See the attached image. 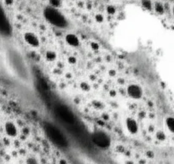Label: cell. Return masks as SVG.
Here are the masks:
<instances>
[{"label":"cell","mask_w":174,"mask_h":164,"mask_svg":"<svg viewBox=\"0 0 174 164\" xmlns=\"http://www.w3.org/2000/svg\"><path fill=\"white\" fill-rule=\"evenodd\" d=\"M44 16L48 21L49 23L53 25L55 28L63 29L68 26V21L66 17L60 12L57 8L55 7H46L44 10Z\"/></svg>","instance_id":"cell-1"},{"label":"cell","mask_w":174,"mask_h":164,"mask_svg":"<svg viewBox=\"0 0 174 164\" xmlns=\"http://www.w3.org/2000/svg\"><path fill=\"white\" fill-rule=\"evenodd\" d=\"M11 63L13 64L14 70L16 71L17 75L24 80H28L29 79V72L27 67V63L24 61L23 57L20 53L17 51H13L10 54Z\"/></svg>","instance_id":"cell-2"},{"label":"cell","mask_w":174,"mask_h":164,"mask_svg":"<svg viewBox=\"0 0 174 164\" xmlns=\"http://www.w3.org/2000/svg\"><path fill=\"white\" fill-rule=\"evenodd\" d=\"M44 130L49 137V139L51 140L52 143L60 147H67L68 145V142L64 134L60 131L58 128L51 123H45Z\"/></svg>","instance_id":"cell-3"},{"label":"cell","mask_w":174,"mask_h":164,"mask_svg":"<svg viewBox=\"0 0 174 164\" xmlns=\"http://www.w3.org/2000/svg\"><path fill=\"white\" fill-rule=\"evenodd\" d=\"M91 139L94 144L101 149H107L110 146L111 139L109 135L103 131H96L91 135Z\"/></svg>","instance_id":"cell-4"},{"label":"cell","mask_w":174,"mask_h":164,"mask_svg":"<svg viewBox=\"0 0 174 164\" xmlns=\"http://www.w3.org/2000/svg\"><path fill=\"white\" fill-rule=\"evenodd\" d=\"M55 112L60 119H62L67 123L72 124L75 120V116L74 115V113L72 112L67 107L64 106L62 104H58L57 106H55Z\"/></svg>","instance_id":"cell-5"},{"label":"cell","mask_w":174,"mask_h":164,"mask_svg":"<svg viewBox=\"0 0 174 164\" xmlns=\"http://www.w3.org/2000/svg\"><path fill=\"white\" fill-rule=\"evenodd\" d=\"M127 95L130 97V98L138 100L140 99L143 95V91L142 88L138 84H130L127 86Z\"/></svg>","instance_id":"cell-6"},{"label":"cell","mask_w":174,"mask_h":164,"mask_svg":"<svg viewBox=\"0 0 174 164\" xmlns=\"http://www.w3.org/2000/svg\"><path fill=\"white\" fill-rule=\"evenodd\" d=\"M23 39L25 40V42L30 45L31 47L33 48H37L40 45V38L38 37L37 34H35L34 32H27L24 33Z\"/></svg>","instance_id":"cell-7"},{"label":"cell","mask_w":174,"mask_h":164,"mask_svg":"<svg viewBox=\"0 0 174 164\" xmlns=\"http://www.w3.org/2000/svg\"><path fill=\"white\" fill-rule=\"evenodd\" d=\"M126 126H127L128 132L131 134H137L138 132V121L135 120L134 118H131V117L127 118Z\"/></svg>","instance_id":"cell-8"},{"label":"cell","mask_w":174,"mask_h":164,"mask_svg":"<svg viewBox=\"0 0 174 164\" xmlns=\"http://www.w3.org/2000/svg\"><path fill=\"white\" fill-rule=\"evenodd\" d=\"M4 131L9 137L15 138L18 134V129L13 121H7L4 124Z\"/></svg>","instance_id":"cell-9"},{"label":"cell","mask_w":174,"mask_h":164,"mask_svg":"<svg viewBox=\"0 0 174 164\" xmlns=\"http://www.w3.org/2000/svg\"><path fill=\"white\" fill-rule=\"evenodd\" d=\"M65 41L68 45H70L72 47H77L79 46L80 44L79 39L77 35L74 34V33H68L65 37Z\"/></svg>","instance_id":"cell-10"},{"label":"cell","mask_w":174,"mask_h":164,"mask_svg":"<svg viewBox=\"0 0 174 164\" xmlns=\"http://www.w3.org/2000/svg\"><path fill=\"white\" fill-rule=\"evenodd\" d=\"M7 26H8V21L6 19L4 10H2L1 6H0V28H3L4 29H5L7 28Z\"/></svg>","instance_id":"cell-11"},{"label":"cell","mask_w":174,"mask_h":164,"mask_svg":"<svg viewBox=\"0 0 174 164\" xmlns=\"http://www.w3.org/2000/svg\"><path fill=\"white\" fill-rule=\"evenodd\" d=\"M166 125L167 128L170 130V132L174 133V117L168 116L166 119Z\"/></svg>","instance_id":"cell-12"},{"label":"cell","mask_w":174,"mask_h":164,"mask_svg":"<svg viewBox=\"0 0 174 164\" xmlns=\"http://www.w3.org/2000/svg\"><path fill=\"white\" fill-rule=\"evenodd\" d=\"M45 58L49 62H53L56 59V53L54 51L49 50L45 52Z\"/></svg>","instance_id":"cell-13"},{"label":"cell","mask_w":174,"mask_h":164,"mask_svg":"<svg viewBox=\"0 0 174 164\" xmlns=\"http://www.w3.org/2000/svg\"><path fill=\"white\" fill-rule=\"evenodd\" d=\"M154 9H155V11L159 13V14H163L164 13V6L161 3H156L155 6H154Z\"/></svg>","instance_id":"cell-14"},{"label":"cell","mask_w":174,"mask_h":164,"mask_svg":"<svg viewBox=\"0 0 174 164\" xmlns=\"http://www.w3.org/2000/svg\"><path fill=\"white\" fill-rule=\"evenodd\" d=\"M142 6L147 10H151L152 9V3L150 0H142Z\"/></svg>","instance_id":"cell-15"},{"label":"cell","mask_w":174,"mask_h":164,"mask_svg":"<svg viewBox=\"0 0 174 164\" xmlns=\"http://www.w3.org/2000/svg\"><path fill=\"white\" fill-rule=\"evenodd\" d=\"M49 1H50V4L52 7H55V8H58L62 4L61 0H49Z\"/></svg>","instance_id":"cell-16"},{"label":"cell","mask_w":174,"mask_h":164,"mask_svg":"<svg viewBox=\"0 0 174 164\" xmlns=\"http://www.w3.org/2000/svg\"><path fill=\"white\" fill-rule=\"evenodd\" d=\"M27 164H40L39 163V161L36 159L35 157H28V159H27Z\"/></svg>","instance_id":"cell-17"},{"label":"cell","mask_w":174,"mask_h":164,"mask_svg":"<svg viewBox=\"0 0 174 164\" xmlns=\"http://www.w3.org/2000/svg\"><path fill=\"white\" fill-rule=\"evenodd\" d=\"M80 87H81V89H82L83 91H85V92L90 91V86L87 84L86 82H82V83L80 84Z\"/></svg>","instance_id":"cell-18"},{"label":"cell","mask_w":174,"mask_h":164,"mask_svg":"<svg viewBox=\"0 0 174 164\" xmlns=\"http://www.w3.org/2000/svg\"><path fill=\"white\" fill-rule=\"evenodd\" d=\"M91 47L92 50H95V51H97L100 48V45H99L98 43H96L95 41H92L91 43Z\"/></svg>","instance_id":"cell-19"},{"label":"cell","mask_w":174,"mask_h":164,"mask_svg":"<svg viewBox=\"0 0 174 164\" xmlns=\"http://www.w3.org/2000/svg\"><path fill=\"white\" fill-rule=\"evenodd\" d=\"M107 11L108 14H110V15H114V14L115 13V7H113V6H108V7H107Z\"/></svg>","instance_id":"cell-20"},{"label":"cell","mask_w":174,"mask_h":164,"mask_svg":"<svg viewBox=\"0 0 174 164\" xmlns=\"http://www.w3.org/2000/svg\"><path fill=\"white\" fill-rule=\"evenodd\" d=\"M67 60H68V63L70 64H75L77 63V59L74 56H69Z\"/></svg>","instance_id":"cell-21"},{"label":"cell","mask_w":174,"mask_h":164,"mask_svg":"<svg viewBox=\"0 0 174 164\" xmlns=\"http://www.w3.org/2000/svg\"><path fill=\"white\" fill-rule=\"evenodd\" d=\"M96 20L97 22H103V16L101 15H96Z\"/></svg>","instance_id":"cell-22"},{"label":"cell","mask_w":174,"mask_h":164,"mask_svg":"<svg viewBox=\"0 0 174 164\" xmlns=\"http://www.w3.org/2000/svg\"><path fill=\"white\" fill-rule=\"evenodd\" d=\"M4 2H5V4H8V5H11L14 3V0H4Z\"/></svg>","instance_id":"cell-23"},{"label":"cell","mask_w":174,"mask_h":164,"mask_svg":"<svg viewBox=\"0 0 174 164\" xmlns=\"http://www.w3.org/2000/svg\"><path fill=\"white\" fill-rule=\"evenodd\" d=\"M60 164H67V162H66L65 161L62 160V161H61V162H60Z\"/></svg>","instance_id":"cell-24"},{"label":"cell","mask_w":174,"mask_h":164,"mask_svg":"<svg viewBox=\"0 0 174 164\" xmlns=\"http://www.w3.org/2000/svg\"><path fill=\"white\" fill-rule=\"evenodd\" d=\"M172 13H173V15H174V6H173V8H172Z\"/></svg>","instance_id":"cell-25"}]
</instances>
